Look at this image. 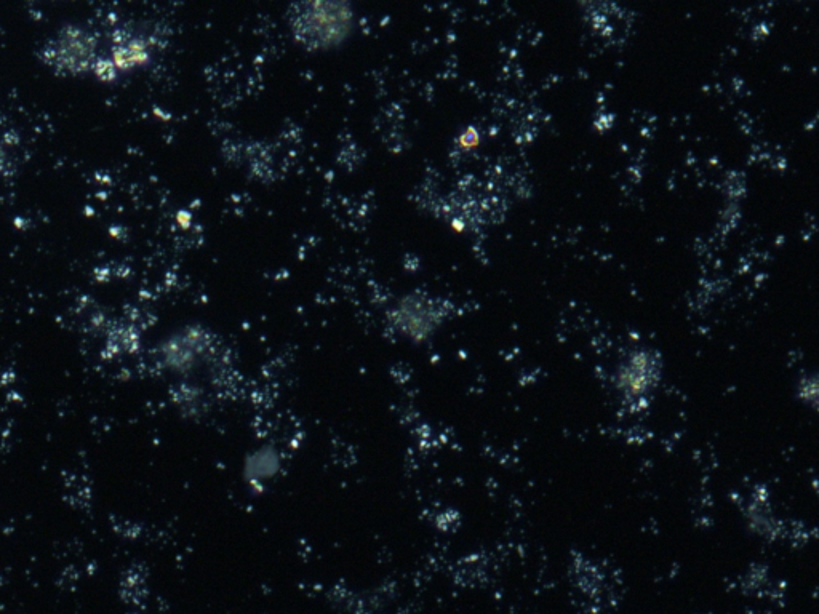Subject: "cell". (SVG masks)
I'll use <instances>...</instances> for the list:
<instances>
[{
	"instance_id": "obj_1",
	"label": "cell",
	"mask_w": 819,
	"mask_h": 614,
	"mask_svg": "<svg viewBox=\"0 0 819 614\" xmlns=\"http://www.w3.org/2000/svg\"><path fill=\"white\" fill-rule=\"evenodd\" d=\"M351 5L335 0H316L296 5L292 29L296 40L308 48H330L348 39L352 31Z\"/></svg>"
},
{
	"instance_id": "obj_2",
	"label": "cell",
	"mask_w": 819,
	"mask_h": 614,
	"mask_svg": "<svg viewBox=\"0 0 819 614\" xmlns=\"http://www.w3.org/2000/svg\"><path fill=\"white\" fill-rule=\"evenodd\" d=\"M40 60L56 74H82L93 68L96 61V39L79 26H63L55 39L40 48Z\"/></svg>"
},
{
	"instance_id": "obj_3",
	"label": "cell",
	"mask_w": 819,
	"mask_h": 614,
	"mask_svg": "<svg viewBox=\"0 0 819 614\" xmlns=\"http://www.w3.org/2000/svg\"><path fill=\"white\" fill-rule=\"evenodd\" d=\"M444 317L445 307L439 301L415 293L405 296L397 304L396 309L391 312V323L400 335L415 343H423L436 333L440 323L444 322Z\"/></svg>"
},
{
	"instance_id": "obj_4",
	"label": "cell",
	"mask_w": 819,
	"mask_h": 614,
	"mask_svg": "<svg viewBox=\"0 0 819 614\" xmlns=\"http://www.w3.org/2000/svg\"><path fill=\"white\" fill-rule=\"evenodd\" d=\"M661 359L653 351L639 349L624 359L616 373V386L624 399L637 402L644 400L655 391L660 383Z\"/></svg>"
},
{
	"instance_id": "obj_5",
	"label": "cell",
	"mask_w": 819,
	"mask_h": 614,
	"mask_svg": "<svg viewBox=\"0 0 819 614\" xmlns=\"http://www.w3.org/2000/svg\"><path fill=\"white\" fill-rule=\"evenodd\" d=\"M213 336L202 327H189L176 333L162 346V360L170 370L188 373L212 354Z\"/></svg>"
},
{
	"instance_id": "obj_6",
	"label": "cell",
	"mask_w": 819,
	"mask_h": 614,
	"mask_svg": "<svg viewBox=\"0 0 819 614\" xmlns=\"http://www.w3.org/2000/svg\"><path fill=\"white\" fill-rule=\"evenodd\" d=\"M148 44L140 37H133L125 31L117 32L114 36V50H112V63L116 68H133L136 64L148 61Z\"/></svg>"
},
{
	"instance_id": "obj_7",
	"label": "cell",
	"mask_w": 819,
	"mask_h": 614,
	"mask_svg": "<svg viewBox=\"0 0 819 614\" xmlns=\"http://www.w3.org/2000/svg\"><path fill=\"white\" fill-rule=\"evenodd\" d=\"M277 472V459L274 451L261 450L247 461L248 482L263 485L264 480L271 479Z\"/></svg>"
},
{
	"instance_id": "obj_8",
	"label": "cell",
	"mask_w": 819,
	"mask_h": 614,
	"mask_svg": "<svg viewBox=\"0 0 819 614\" xmlns=\"http://www.w3.org/2000/svg\"><path fill=\"white\" fill-rule=\"evenodd\" d=\"M138 344H140V336L132 327L117 325V327L109 331L106 354L112 357V355L122 354V352H133L138 349Z\"/></svg>"
},
{
	"instance_id": "obj_9",
	"label": "cell",
	"mask_w": 819,
	"mask_h": 614,
	"mask_svg": "<svg viewBox=\"0 0 819 614\" xmlns=\"http://www.w3.org/2000/svg\"><path fill=\"white\" fill-rule=\"evenodd\" d=\"M92 69L96 76L100 77V79L104 80V82H111V80H114L117 77L116 64L112 63V60L96 58Z\"/></svg>"
},
{
	"instance_id": "obj_10",
	"label": "cell",
	"mask_w": 819,
	"mask_h": 614,
	"mask_svg": "<svg viewBox=\"0 0 819 614\" xmlns=\"http://www.w3.org/2000/svg\"><path fill=\"white\" fill-rule=\"evenodd\" d=\"M479 140V133H477L476 128L469 127L468 130L461 135L460 144L463 148L471 149L479 144Z\"/></svg>"
}]
</instances>
